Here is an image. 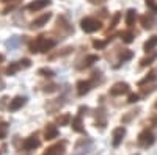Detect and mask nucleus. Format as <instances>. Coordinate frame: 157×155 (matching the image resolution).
Instances as JSON below:
<instances>
[{"label":"nucleus","mask_w":157,"mask_h":155,"mask_svg":"<svg viewBox=\"0 0 157 155\" xmlns=\"http://www.w3.org/2000/svg\"><path fill=\"white\" fill-rule=\"evenodd\" d=\"M54 46H55V41L54 39H47V38H44V36H39L38 39L30 46V49H32V52L35 54V52H47Z\"/></svg>","instance_id":"f257e3e1"},{"label":"nucleus","mask_w":157,"mask_h":155,"mask_svg":"<svg viewBox=\"0 0 157 155\" xmlns=\"http://www.w3.org/2000/svg\"><path fill=\"white\" fill-rule=\"evenodd\" d=\"M80 25H82V30L85 33H93V31H98L101 28V22L94 17H85Z\"/></svg>","instance_id":"f03ea898"},{"label":"nucleus","mask_w":157,"mask_h":155,"mask_svg":"<svg viewBox=\"0 0 157 155\" xmlns=\"http://www.w3.org/2000/svg\"><path fill=\"white\" fill-rule=\"evenodd\" d=\"M154 141H155V136H154L151 132H148V130L141 132L140 136H138V144H140L141 147H149V146H152Z\"/></svg>","instance_id":"7ed1b4c3"},{"label":"nucleus","mask_w":157,"mask_h":155,"mask_svg":"<svg viewBox=\"0 0 157 155\" xmlns=\"http://www.w3.org/2000/svg\"><path fill=\"white\" fill-rule=\"evenodd\" d=\"M39 144H41V141L36 138V135H32L22 143V147L25 150H35L36 147H39Z\"/></svg>","instance_id":"20e7f679"},{"label":"nucleus","mask_w":157,"mask_h":155,"mask_svg":"<svg viewBox=\"0 0 157 155\" xmlns=\"http://www.w3.org/2000/svg\"><path fill=\"white\" fill-rule=\"evenodd\" d=\"M126 93H129V85L127 83H123V82L115 83L113 88L110 89V94L112 96H121V94H126Z\"/></svg>","instance_id":"39448f33"},{"label":"nucleus","mask_w":157,"mask_h":155,"mask_svg":"<svg viewBox=\"0 0 157 155\" xmlns=\"http://www.w3.org/2000/svg\"><path fill=\"white\" fill-rule=\"evenodd\" d=\"M124 135H126V128L124 127H118V128H115L113 130V146L115 147H118L121 143H123V138H124Z\"/></svg>","instance_id":"423d86ee"},{"label":"nucleus","mask_w":157,"mask_h":155,"mask_svg":"<svg viewBox=\"0 0 157 155\" xmlns=\"http://www.w3.org/2000/svg\"><path fill=\"white\" fill-rule=\"evenodd\" d=\"M41 155H64V143H58V144L50 146V147L46 149V152L41 153Z\"/></svg>","instance_id":"0eeeda50"},{"label":"nucleus","mask_w":157,"mask_h":155,"mask_svg":"<svg viewBox=\"0 0 157 155\" xmlns=\"http://www.w3.org/2000/svg\"><path fill=\"white\" fill-rule=\"evenodd\" d=\"M25 102H27V99H25V97L17 96V97H14L13 100H10V105H8V108H10L11 111H17L19 108H22V107L25 105Z\"/></svg>","instance_id":"6e6552de"},{"label":"nucleus","mask_w":157,"mask_h":155,"mask_svg":"<svg viewBox=\"0 0 157 155\" xmlns=\"http://www.w3.org/2000/svg\"><path fill=\"white\" fill-rule=\"evenodd\" d=\"M47 5H50V0H33L32 3L27 5V9L29 11H39V9L46 8Z\"/></svg>","instance_id":"1a4fd4ad"},{"label":"nucleus","mask_w":157,"mask_h":155,"mask_svg":"<svg viewBox=\"0 0 157 155\" xmlns=\"http://www.w3.org/2000/svg\"><path fill=\"white\" fill-rule=\"evenodd\" d=\"M58 136V128L54 124H47L46 130H44V138L46 139H55Z\"/></svg>","instance_id":"9d476101"},{"label":"nucleus","mask_w":157,"mask_h":155,"mask_svg":"<svg viewBox=\"0 0 157 155\" xmlns=\"http://www.w3.org/2000/svg\"><path fill=\"white\" fill-rule=\"evenodd\" d=\"M52 17V14L50 13H47V14H43V16H39L38 19H35L33 22H32V27L33 28H39V27H43V25H46L47 22H49V19Z\"/></svg>","instance_id":"9b49d317"},{"label":"nucleus","mask_w":157,"mask_h":155,"mask_svg":"<svg viewBox=\"0 0 157 155\" xmlns=\"http://www.w3.org/2000/svg\"><path fill=\"white\" fill-rule=\"evenodd\" d=\"M90 89H91V82L80 80V82L77 83V94H78V96H85Z\"/></svg>","instance_id":"f8f14e48"},{"label":"nucleus","mask_w":157,"mask_h":155,"mask_svg":"<svg viewBox=\"0 0 157 155\" xmlns=\"http://www.w3.org/2000/svg\"><path fill=\"white\" fill-rule=\"evenodd\" d=\"M72 128L75 132H78V133H82L83 132V124H82V116H77V118H74L72 119Z\"/></svg>","instance_id":"ddd939ff"},{"label":"nucleus","mask_w":157,"mask_h":155,"mask_svg":"<svg viewBox=\"0 0 157 155\" xmlns=\"http://www.w3.org/2000/svg\"><path fill=\"white\" fill-rule=\"evenodd\" d=\"M155 46H157V35H155V36H152V38H149V39L145 42V46H143V49H145L146 52H151Z\"/></svg>","instance_id":"4468645a"},{"label":"nucleus","mask_w":157,"mask_h":155,"mask_svg":"<svg viewBox=\"0 0 157 155\" xmlns=\"http://www.w3.org/2000/svg\"><path fill=\"white\" fill-rule=\"evenodd\" d=\"M98 61H99V57H98V55H90V57H86V60L83 61L82 68H90V66H93V64L98 63Z\"/></svg>","instance_id":"2eb2a0df"},{"label":"nucleus","mask_w":157,"mask_h":155,"mask_svg":"<svg viewBox=\"0 0 157 155\" xmlns=\"http://www.w3.org/2000/svg\"><path fill=\"white\" fill-rule=\"evenodd\" d=\"M137 19V11L135 9H129L127 11V14H126V24L127 25H132Z\"/></svg>","instance_id":"dca6fc26"},{"label":"nucleus","mask_w":157,"mask_h":155,"mask_svg":"<svg viewBox=\"0 0 157 155\" xmlns=\"http://www.w3.org/2000/svg\"><path fill=\"white\" fill-rule=\"evenodd\" d=\"M155 58H157V52H152L149 57H146V58H143V60H141V66H148V64H151Z\"/></svg>","instance_id":"f3484780"},{"label":"nucleus","mask_w":157,"mask_h":155,"mask_svg":"<svg viewBox=\"0 0 157 155\" xmlns=\"http://www.w3.org/2000/svg\"><path fill=\"white\" fill-rule=\"evenodd\" d=\"M38 74L39 75H43V77H54V71H50V69H47V68H43V69H39L38 71Z\"/></svg>","instance_id":"a211bd4d"},{"label":"nucleus","mask_w":157,"mask_h":155,"mask_svg":"<svg viewBox=\"0 0 157 155\" xmlns=\"http://www.w3.org/2000/svg\"><path fill=\"white\" fill-rule=\"evenodd\" d=\"M69 121H71V116H69V114H63L61 118H58V119H57V122H58L60 125H68V122H69Z\"/></svg>","instance_id":"6ab92c4d"},{"label":"nucleus","mask_w":157,"mask_h":155,"mask_svg":"<svg viewBox=\"0 0 157 155\" xmlns=\"http://www.w3.org/2000/svg\"><path fill=\"white\" fill-rule=\"evenodd\" d=\"M121 38H123V41H124V42H127V44L134 41V35L130 33V31H126V33H123V35H121Z\"/></svg>","instance_id":"aec40b11"},{"label":"nucleus","mask_w":157,"mask_h":155,"mask_svg":"<svg viewBox=\"0 0 157 155\" xmlns=\"http://www.w3.org/2000/svg\"><path fill=\"white\" fill-rule=\"evenodd\" d=\"M17 69H21V68H19V63H13V64H10V66H8L6 72H8L10 75H13V74H14Z\"/></svg>","instance_id":"412c9836"},{"label":"nucleus","mask_w":157,"mask_h":155,"mask_svg":"<svg viewBox=\"0 0 157 155\" xmlns=\"http://www.w3.org/2000/svg\"><path fill=\"white\" fill-rule=\"evenodd\" d=\"M141 22H143V27H145V28H151L152 27V25H151L152 24V19H148L146 16L141 17Z\"/></svg>","instance_id":"4be33fe9"},{"label":"nucleus","mask_w":157,"mask_h":155,"mask_svg":"<svg viewBox=\"0 0 157 155\" xmlns=\"http://www.w3.org/2000/svg\"><path fill=\"white\" fill-rule=\"evenodd\" d=\"M132 58V52H123V54L120 55V60L124 63V61H127V60H130Z\"/></svg>","instance_id":"5701e85b"},{"label":"nucleus","mask_w":157,"mask_h":155,"mask_svg":"<svg viewBox=\"0 0 157 155\" xmlns=\"http://www.w3.org/2000/svg\"><path fill=\"white\" fill-rule=\"evenodd\" d=\"M146 6H148V8H151L154 13H157V5H155L154 0H146Z\"/></svg>","instance_id":"b1692460"},{"label":"nucleus","mask_w":157,"mask_h":155,"mask_svg":"<svg viewBox=\"0 0 157 155\" xmlns=\"http://www.w3.org/2000/svg\"><path fill=\"white\" fill-rule=\"evenodd\" d=\"M30 60H27V58H25V60H21L19 61V68H30Z\"/></svg>","instance_id":"393cba45"},{"label":"nucleus","mask_w":157,"mask_h":155,"mask_svg":"<svg viewBox=\"0 0 157 155\" xmlns=\"http://www.w3.org/2000/svg\"><path fill=\"white\" fill-rule=\"evenodd\" d=\"M5 136H6V125L2 124L0 125V139H3Z\"/></svg>","instance_id":"a878e982"},{"label":"nucleus","mask_w":157,"mask_h":155,"mask_svg":"<svg viewBox=\"0 0 157 155\" xmlns=\"http://www.w3.org/2000/svg\"><path fill=\"white\" fill-rule=\"evenodd\" d=\"M105 44H107V41H94V42H93V46H94L96 49H102V47H105Z\"/></svg>","instance_id":"bb28decb"},{"label":"nucleus","mask_w":157,"mask_h":155,"mask_svg":"<svg viewBox=\"0 0 157 155\" xmlns=\"http://www.w3.org/2000/svg\"><path fill=\"white\" fill-rule=\"evenodd\" d=\"M138 99H140V97H138V94H130L127 102H129V103H135V102H138Z\"/></svg>","instance_id":"cd10ccee"},{"label":"nucleus","mask_w":157,"mask_h":155,"mask_svg":"<svg viewBox=\"0 0 157 155\" xmlns=\"http://www.w3.org/2000/svg\"><path fill=\"white\" fill-rule=\"evenodd\" d=\"M154 79H155V75H154V74H151L149 77H146L145 80H141V82H140V85H145L146 82H151V80H154Z\"/></svg>","instance_id":"c85d7f7f"},{"label":"nucleus","mask_w":157,"mask_h":155,"mask_svg":"<svg viewBox=\"0 0 157 155\" xmlns=\"http://www.w3.org/2000/svg\"><path fill=\"white\" fill-rule=\"evenodd\" d=\"M120 17H121V14H115V17H113V20H112V25H110L112 28H113L115 25L118 24V20H120Z\"/></svg>","instance_id":"c756f323"},{"label":"nucleus","mask_w":157,"mask_h":155,"mask_svg":"<svg viewBox=\"0 0 157 155\" xmlns=\"http://www.w3.org/2000/svg\"><path fill=\"white\" fill-rule=\"evenodd\" d=\"M6 100H8V97H3L2 100H0V110L3 108V105H5V103H6Z\"/></svg>","instance_id":"7c9ffc66"},{"label":"nucleus","mask_w":157,"mask_h":155,"mask_svg":"<svg viewBox=\"0 0 157 155\" xmlns=\"http://www.w3.org/2000/svg\"><path fill=\"white\" fill-rule=\"evenodd\" d=\"M91 3H101V2H104V0H90Z\"/></svg>","instance_id":"2f4dec72"},{"label":"nucleus","mask_w":157,"mask_h":155,"mask_svg":"<svg viewBox=\"0 0 157 155\" xmlns=\"http://www.w3.org/2000/svg\"><path fill=\"white\" fill-rule=\"evenodd\" d=\"M0 61H3V55H0Z\"/></svg>","instance_id":"473e14b6"},{"label":"nucleus","mask_w":157,"mask_h":155,"mask_svg":"<svg viewBox=\"0 0 157 155\" xmlns=\"http://www.w3.org/2000/svg\"><path fill=\"white\" fill-rule=\"evenodd\" d=\"M3 2H10V0H3Z\"/></svg>","instance_id":"72a5a7b5"},{"label":"nucleus","mask_w":157,"mask_h":155,"mask_svg":"<svg viewBox=\"0 0 157 155\" xmlns=\"http://www.w3.org/2000/svg\"><path fill=\"white\" fill-rule=\"evenodd\" d=\"M155 108H157V102H155Z\"/></svg>","instance_id":"f704fd0d"}]
</instances>
